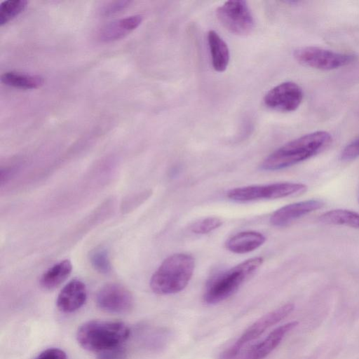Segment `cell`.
<instances>
[{"mask_svg": "<svg viewBox=\"0 0 359 359\" xmlns=\"http://www.w3.org/2000/svg\"><path fill=\"white\" fill-rule=\"evenodd\" d=\"M72 265L69 260H62L43 273L40 279L42 287L53 290L60 285L69 276Z\"/></svg>", "mask_w": 359, "mask_h": 359, "instance_id": "e0dca14e", "label": "cell"}, {"mask_svg": "<svg viewBox=\"0 0 359 359\" xmlns=\"http://www.w3.org/2000/svg\"><path fill=\"white\" fill-rule=\"evenodd\" d=\"M262 257L248 259L224 271L208 283L204 301L210 304L219 303L232 295L263 264Z\"/></svg>", "mask_w": 359, "mask_h": 359, "instance_id": "277c9868", "label": "cell"}, {"mask_svg": "<svg viewBox=\"0 0 359 359\" xmlns=\"http://www.w3.org/2000/svg\"><path fill=\"white\" fill-rule=\"evenodd\" d=\"M97 306L102 311L115 314L130 312L133 307V297L123 285L107 283L99 289L95 296Z\"/></svg>", "mask_w": 359, "mask_h": 359, "instance_id": "9c48e42d", "label": "cell"}, {"mask_svg": "<svg viewBox=\"0 0 359 359\" xmlns=\"http://www.w3.org/2000/svg\"><path fill=\"white\" fill-rule=\"evenodd\" d=\"M294 309L293 304H286L263 316L246 329L233 345L221 354L220 359H232L236 357L245 345L257 339L269 328L284 319Z\"/></svg>", "mask_w": 359, "mask_h": 359, "instance_id": "ba28073f", "label": "cell"}, {"mask_svg": "<svg viewBox=\"0 0 359 359\" xmlns=\"http://www.w3.org/2000/svg\"><path fill=\"white\" fill-rule=\"evenodd\" d=\"M3 83L20 89H35L41 87L44 82L39 75L29 74L18 72H6L1 74Z\"/></svg>", "mask_w": 359, "mask_h": 359, "instance_id": "ac0fdd59", "label": "cell"}, {"mask_svg": "<svg viewBox=\"0 0 359 359\" xmlns=\"http://www.w3.org/2000/svg\"><path fill=\"white\" fill-rule=\"evenodd\" d=\"M307 190L302 183L276 182L263 185H249L230 189L227 197L238 202H248L261 199H278L298 196Z\"/></svg>", "mask_w": 359, "mask_h": 359, "instance_id": "5b68a950", "label": "cell"}, {"mask_svg": "<svg viewBox=\"0 0 359 359\" xmlns=\"http://www.w3.org/2000/svg\"><path fill=\"white\" fill-rule=\"evenodd\" d=\"M142 20V15H133L109 22L100 28L98 39L103 42L119 40L136 29Z\"/></svg>", "mask_w": 359, "mask_h": 359, "instance_id": "4fadbf2b", "label": "cell"}, {"mask_svg": "<svg viewBox=\"0 0 359 359\" xmlns=\"http://www.w3.org/2000/svg\"><path fill=\"white\" fill-rule=\"evenodd\" d=\"M129 335L130 329L122 322L92 320L79 326L76 337L85 350L100 353L122 346Z\"/></svg>", "mask_w": 359, "mask_h": 359, "instance_id": "3957f363", "label": "cell"}, {"mask_svg": "<svg viewBox=\"0 0 359 359\" xmlns=\"http://www.w3.org/2000/svg\"><path fill=\"white\" fill-rule=\"evenodd\" d=\"M26 0H6L0 4V25L2 26L18 15L26 7Z\"/></svg>", "mask_w": 359, "mask_h": 359, "instance_id": "ffe728a7", "label": "cell"}, {"mask_svg": "<svg viewBox=\"0 0 359 359\" xmlns=\"http://www.w3.org/2000/svg\"><path fill=\"white\" fill-rule=\"evenodd\" d=\"M222 224L221 219L217 217H208L195 222L191 226V231L196 234L208 233Z\"/></svg>", "mask_w": 359, "mask_h": 359, "instance_id": "7402d4cb", "label": "cell"}, {"mask_svg": "<svg viewBox=\"0 0 359 359\" xmlns=\"http://www.w3.org/2000/svg\"><path fill=\"white\" fill-rule=\"evenodd\" d=\"M304 97L302 88L294 82L286 81L271 88L265 95V105L282 112L295 111L301 104Z\"/></svg>", "mask_w": 359, "mask_h": 359, "instance_id": "30bf717a", "label": "cell"}, {"mask_svg": "<svg viewBox=\"0 0 359 359\" xmlns=\"http://www.w3.org/2000/svg\"><path fill=\"white\" fill-rule=\"evenodd\" d=\"M131 4L130 1H114L107 2L100 9L102 16H111L127 8Z\"/></svg>", "mask_w": 359, "mask_h": 359, "instance_id": "603a6c76", "label": "cell"}, {"mask_svg": "<svg viewBox=\"0 0 359 359\" xmlns=\"http://www.w3.org/2000/svg\"><path fill=\"white\" fill-rule=\"evenodd\" d=\"M323 205L324 203L317 199L290 203L274 211L269 221L273 226H285L297 219L321 208Z\"/></svg>", "mask_w": 359, "mask_h": 359, "instance_id": "8fae6325", "label": "cell"}, {"mask_svg": "<svg viewBox=\"0 0 359 359\" xmlns=\"http://www.w3.org/2000/svg\"><path fill=\"white\" fill-rule=\"evenodd\" d=\"M296 61L313 69L329 71L346 66L355 60L353 54L343 53L319 48L304 46L293 53Z\"/></svg>", "mask_w": 359, "mask_h": 359, "instance_id": "8992f818", "label": "cell"}, {"mask_svg": "<svg viewBox=\"0 0 359 359\" xmlns=\"http://www.w3.org/2000/svg\"><path fill=\"white\" fill-rule=\"evenodd\" d=\"M265 241L266 237L262 233L245 231L229 238L226 242V248L231 252L245 254L259 248Z\"/></svg>", "mask_w": 359, "mask_h": 359, "instance_id": "9a60e30c", "label": "cell"}, {"mask_svg": "<svg viewBox=\"0 0 359 359\" xmlns=\"http://www.w3.org/2000/svg\"><path fill=\"white\" fill-rule=\"evenodd\" d=\"M208 43L214 69L219 72H224L228 66L230 57L227 44L214 30L208 32Z\"/></svg>", "mask_w": 359, "mask_h": 359, "instance_id": "2e32d148", "label": "cell"}, {"mask_svg": "<svg viewBox=\"0 0 359 359\" xmlns=\"http://www.w3.org/2000/svg\"><path fill=\"white\" fill-rule=\"evenodd\" d=\"M332 137L327 131L318 130L302 135L283 144L270 154L262 163L264 170L284 169L306 161L326 150Z\"/></svg>", "mask_w": 359, "mask_h": 359, "instance_id": "6da1fadb", "label": "cell"}, {"mask_svg": "<svg viewBox=\"0 0 359 359\" xmlns=\"http://www.w3.org/2000/svg\"><path fill=\"white\" fill-rule=\"evenodd\" d=\"M319 221L326 224L359 229V213L346 209H335L324 212L319 217Z\"/></svg>", "mask_w": 359, "mask_h": 359, "instance_id": "d6986e66", "label": "cell"}, {"mask_svg": "<svg viewBox=\"0 0 359 359\" xmlns=\"http://www.w3.org/2000/svg\"><path fill=\"white\" fill-rule=\"evenodd\" d=\"M126 352L122 346L98 353L97 359H126Z\"/></svg>", "mask_w": 359, "mask_h": 359, "instance_id": "d4e9b609", "label": "cell"}, {"mask_svg": "<svg viewBox=\"0 0 359 359\" xmlns=\"http://www.w3.org/2000/svg\"><path fill=\"white\" fill-rule=\"evenodd\" d=\"M195 268L194 258L187 253L168 257L152 275L150 287L158 294H171L184 290L189 284Z\"/></svg>", "mask_w": 359, "mask_h": 359, "instance_id": "7a4b0ae2", "label": "cell"}, {"mask_svg": "<svg viewBox=\"0 0 359 359\" xmlns=\"http://www.w3.org/2000/svg\"><path fill=\"white\" fill-rule=\"evenodd\" d=\"M298 325L292 321L278 327L261 341L254 344L248 351L243 359H263L273 351L284 337Z\"/></svg>", "mask_w": 359, "mask_h": 359, "instance_id": "5bb4252c", "label": "cell"}, {"mask_svg": "<svg viewBox=\"0 0 359 359\" xmlns=\"http://www.w3.org/2000/svg\"><path fill=\"white\" fill-rule=\"evenodd\" d=\"M90 262L93 267L101 273H107L111 271L109 255L103 248H97L91 252Z\"/></svg>", "mask_w": 359, "mask_h": 359, "instance_id": "44dd1931", "label": "cell"}, {"mask_svg": "<svg viewBox=\"0 0 359 359\" xmlns=\"http://www.w3.org/2000/svg\"><path fill=\"white\" fill-rule=\"evenodd\" d=\"M216 15L222 25L231 33L245 36L254 27V19L246 1L231 0L217 8Z\"/></svg>", "mask_w": 359, "mask_h": 359, "instance_id": "52a82bcc", "label": "cell"}, {"mask_svg": "<svg viewBox=\"0 0 359 359\" xmlns=\"http://www.w3.org/2000/svg\"><path fill=\"white\" fill-rule=\"evenodd\" d=\"M34 359H68V358L62 350L50 348L41 352Z\"/></svg>", "mask_w": 359, "mask_h": 359, "instance_id": "484cf974", "label": "cell"}, {"mask_svg": "<svg viewBox=\"0 0 359 359\" xmlns=\"http://www.w3.org/2000/svg\"><path fill=\"white\" fill-rule=\"evenodd\" d=\"M359 156V137L348 144L341 151V160L344 161H353Z\"/></svg>", "mask_w": 359, "mask_h": 359, "instance_id": "cb8c5ba5", "label": "cell"}, {"mask_svg": "<svg viewBox=\"0 0 359 359\" xmlns=\"http://www.w3.org/2000/svg\"><path fill=\"white\" fill-rule=\"evenodd\" d=\"M87 290L85 284L79 280L69 281L58 294L56 304L63 313H72L79 309L86 302Z\"/></svg>", "mask_w": 359, "mask_h": 359, "instance_id": "7c38bea8", "label": "cell"}]
</instances>
